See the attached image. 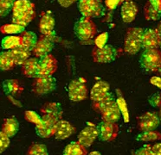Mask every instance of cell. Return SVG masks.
<instances>
[{"label": "cell", "mask_w": 161, "mask_h": 155, "mask_svg": "<svg viewBox=\"0 0 161 155\" xmlns=\"http://www.w3.org/2000/svg\"><path fill=\"white\" fill-rule=\"evenodd\" d=\"M93 107L97 112L102 114V119L105 121L116 122L120 119L121 114L115 98L111 93L97 103H93Z\"/></svg>", "instance_id": "6da1fadb"}, {"label": "cell", "mask_w": 161, "mask_h": 155, "mask_svg": "<svg viewBox=\"0 0 161 155\" xmlns=\"http://www.w3.org/2000/svg\"><path fill=\"white\" fill-rule=\"evenodd\" d=\"M75 34L82 42L91 41L97 34L95 23L90 18L82 17L77 21L74 28Z\"/></svg>", "instance_id": "7a4b0ae2"}, {"label": "cell", "mask_w": 161, "mask_h": 155, "mask_svg": "<svg viewBox=\"0 0 161 155\" xmlns=\"http://www.w3.org/2000/svg\"><path fill=\"white\" fill-rule=\"evenodd\" d=\"M145 29L140 28H129L126 30L124 41V50L129 54H135L142 48V37Z\"/></svg>", "instance_id": "3957f363"}, {"label": "cell", "mask_w": 161, "mask_h": 155, "mask_svg": "<svg viewBox=\"0 0 161 155\" xmlns=\"http://www.w3.org/2000/svg\"><path fill=\"white\" fill-rule=\"evenodd\" d=\"M141 67L147 72H157L161 67V51L158 48L145 49L140 58Z\"/></svg>", "instance_id": "277c9868"}, {"label": "cell", "mask_w": 161, "mask_h": 155, "mask_svg": "<svg viewBox=\"0 0 161 155\" xmlns=\"http://www.w3.org/2000/svg\"><path fill=\"white\" fill-rule=\"evenodd\" d=\"M78 9L84 17H100L104 14L105 9L100 0H80Z\"/></svg>", "instance_id": "5b68a950"}, {"label": "cell", "mask_w": 161, "mask_h": 155, "mask_svg": "<svg viewBox=\"0 0 161 155\" xmlns=\"http://www.w3.org/2000/svg\"><path fill=\"white\" fill-rule=\"evenodd\" d=\"M68 95L73 102H80L86 99L88 95L87 80L83 78L72 80L68 86Z\"/></svg>", "instance_id": "8992f818"}, {"label": "cell", "mask_w": 161, "mask_h": 155, "mask_svg": "<svg viewBox=\"0 0 161 155\" xmlns=\"http://www.w3.org/2000/svg\"><path fill=\"white\" fill-rule=\"evenodd\" d=\"M56 88V80L50 77H37L32 84V91L36 95H46Z\"/></svg>", "instance_id": "52a82bcc"}, {"label": "cell", "mask_w": 161, "mask_h": 155, "mask_svg": "<svg viewBox=\"0 0 161 155\" xmlns=\"http://www.w3.org/2000/svg\"><path fill=\"white\" fill-rule=\"evenodd\" d=\"M99 137L98 127L95 123L88 122L80 131L78 136V142L85 148L91 147L92 144Z\"/></svg>", "instance_id": "ba28073f"}, {"label": "cell", "mask_w": 161, "mask_h": 155, "mask_svg": "<svg viewBox=\"0 0 161 155\" xmlns=\"http://www.w3.org/2000/svg\"><path fill=\"white\" fill-rule=\"evenodd\" d=\"M59 119L55 116L49 115H42V124L36 127V133L41 138H49L54 134L55 127Z\"/></svg>", "instance_id": "9c48e42d"}, {"label": "cell", "mask_w": 161, "mask_h": 155, "mask_svg": "<svg viewBox=\"0 0 161 155\" xmlns=\"http://www.w3.org/2000/svg\"><path fill=\"white\" fill-rule=\"evenodd\" d=\"M160 118L156 112L149 111L143 114L139 118V128L141 132L155 130L160 124Z\"/></svg>", "instance_id": "30bf717a"}, {"label": "cell", "mask_w": 161, "mask_h": 155, "mask_svg": "<svg viewBox=\"0 0 161 155\" xmlns=\"http://www.w3.org/2000/svg\"><path fill=\"white\" fill-rule=\"evenodd\" d=\"M39 77H50L57 69V60L51 54L44 55L38 60Z\"/></svg>", "instance_id": "8fae6325"}, {"label": "cell", "mask_w": 161, "mask_h": 155, "mask_svg": "<svg viewBox=\"0 0 161 155\" xmlns=\"http://www.w3.org/2000/svg\"><path fill=\"white\" fill-rule=\"evenodd\" d=\"M99 138L103 141L111 142L114 141L119 133V127L115 122L103 121L99 125Z\"/></svg>", "instance_id": "7c38bea8"}, {"label": "cell", "mask_w": 161, "mask_h": 155, "mask_svg": "<svg viewBox=\"0 0 161 155\" xmlns=\"http://www.w3.org/2000/svg\"><path fill=\"white\" fill-rule=\"evenodd\" d=\"M115 49L110 45H106L103 48L95 47L92 51V57L97 63H109L115 59Z\"/></svg>", "instance_id": "4fadbf2b"}, {"label": "cell", "mask_w": 161, "mask_h": 155, "mask_svg": "<svg viewBox=\"0 0 161 155\" xmlns=\"http://www.w3.org/2000/svg\"><path fill=\"white\" fill-rule=\"evenodd\" d=\"M55 18L50 11H46L41 14V19L39 22V30L42 35L54 38L55 35Z\"/></svg>", "instance_id": "5bb4252c"}, {"label": "cell", "mask_w": 161, "mask_h": 155, "mask_svg": "<svg viewBox=\"0 0 161 155\" xmlns=\"http://www.w3.org/2000/svg\"><path fill=\"white\" fill-rule=\"evenodd\" d=\"M54 38L42 35L36 41L35 47L32 49V54L37 58H42L44 55L49 54L54 48Z\"/></svg>", "instance_id": "9a60e30c"}, {"label": "cell", "mask_w": 161, "mask_h": 155, "mask_svg": "<svg viewBox=\"0 0 161 155\" xmlns=\"http://www.w3.org/2000/svg\"><path fill=\"white\" fill-rule=\"evenodd\" d=\"M161 45V35L156 29H146L142 37V48H158Z\"/></svg>", "instance_id": "2e32d148"}, {"label": "cell", "mask_w": 161, "mask_h": 155, "mask_svg": "<svg viewBox=\"0 0 161 155\" xmlns=\"http://www.w3.org/2000/svg\"><path fill=\"white\" fill-rule=\"evenodd\" d=\"M147 20L156 21L161 17V0H148L144 8Z\"/></svg>", "instance_id": "e0dca14e"}, {"label": "cell", "mask_w": 161, "mask_h": 155, "mask_svg": "<svg viewBox=\"0 0 161 155\" xmlns=\"http://www.w3.org/2000/svg\"><path fill=\"white\" fill-rule=\"evenodd\" d=\"M75 132V128L69 121L64 120H59L55 127L53 136L58 140H64L69 138Z\"/></svg>", "instance_id": "ac0fdd59"}, {"label": "cell", "mask_w": 161, "mask_h": 155, "mask_svg": "<svg viewBox=\"0 0 161 155\" xmlns=\"http://www.w3.org/2000/svg\"><path fill=\"white\" fill-rule=\"evenodd\" d=\"M138 7L133 0H125L121 5V18L124 23H129L136 18Z\"/></svg>", "instance_id": "d6986e66"}, {"label": "cell", "mask_w": 161, "mask_h": 155, "mask_svg": "<svg viewBox=\"0 0 161 155\" xmlns=\"http://www.w3.org/2000/svg\"><path fill=\"white\" fill-rule=\"evenodd\" d=\"M109 85L108 83L100 80L95 84L90 91V98L93 103H97L108 95Z\"/></svg>", "instance_id": "ffe728a7"}, {"label": "cell", "mask_w": 161, "mask_h": 155, "mask_svg": "<svg viewBox=\"0 0 161 155\" xmlns=\"http://www.w3.org/2000/svg\"><path fill=\"white\" fill-rule=\"evenodd\" d=\"M22 73L27 78L36 79L39 77L38 59L36 58H29L22 65Z\"/></svg>", "instance_id": "44dd1931"}, {"label": "cell", "mask_w": 161, "mask_h": 155, "mask_svg": "<svg viewBox=\"0 0 161 155\" xmlns=\"http://www.w3.org/2000/svg\"><path fill=\"white\" fill-rule=\"evenodd\" d=\"M3 89L7 95L16 96L23 92L24 87L17 79H7L3 83Z\"/></svg>", "instance_id": "7402d4cb"}, {"label": "cell", "mask_w": 161, "mask_h": 155, "mask_svg": "<svg viewBox=\"0 0 161 155\" xmlns=\"http://www.w3.org/2000/svg\"><path fill=\"white\" fill-rule=\"evenodd\" d=\"M19 129V122L14 117L6 118L2 125V132L7 135L8 137H13L18 133Z\"/></svg>", "instance_id": "603a6c76"}, {"label": "cell", "mask_w": 161, "mask_h": 155, "mask_svg": "<svg viewBox=\"0 0 161 155\" xmlns=\"http://www.w3.org/2000/svg\"><path fill=\"white\" fill-rule=\"evenodd\" d=\"M10 52L12 55L15 65H23L31 57V52L25 49L22 46H19L17 48L11 50Z\"/></svg>", "instance_id": "cb8c5ba5"}, {"label": "cell", "mask_w": 161, "mask_h": 155, "mask_svg": "<svg viewBox=\"0 0 161 155\" xmlns=\"http://www.w3.org/2000/svg\"><path fill=\"white\" fill-rule=\"evenodd\" d=\"M36 17L35 10L25 13H12V23L26 27Z\"/></svg>", "instance_id": "d4e9b609"}, {"label": "cell", "mask_w": 161, "mask_h": 155, "mask_svg": "<svg viewBox=\"0 0 161 155\" xmlns=\"http://www.w3.org/2000/svg\"><path fill=\"white\" fill-rule=\"evenodd\" d=\"M21 46L29 51H32L37 41V35L31 31H24L20 35Z\"/></svg>", "instance_id": "484cf974"}, {"label": "cell", "mask_w": 161, "mask_h": 155, "mask_svg": "<svg viewBox=\"0 0 161 155\" xmlns=\"http://www.w3.org/2000/svg\"><path fill=\"white\" fill-rule=\"evenodd\" d=\"M41 112L42 115H49L59 120H62V115H63V109L59 103H49L44 104L41 109Z\"/></svg>", "instance_id": "4316f807"}, {"label": "cell", "mask_w": 161, "mask_h": 155, "mask_svg": "<svg viewBox=\"0 0 161 155\" xmlns=\"http://www.w3.org/2000/svg\"><path fill=\"white\" fill-rule=\"evenodd\" d=\"M35 9V4L29 0H17L13 3L12 13H25L32 11Z\"/></svg>", "instance_id": "83f0119b"}, {"label": "cell", "mask_w": 161, "mask_h": 155, "mask_svg": "<svg viewBox=\"0 0 161 155\" xmlns=\"http://www.w3.org/2000/svg\"><path fill=\"white\" fill-rule=\"evenodd\" d=\"M87 148L82 147L81 145L77 142H71L67 145L66 147L63 150V155H87Z\"/></svg>", "instance_id": "f1b7e54d"}, {"label": "cell", "mask_w": 161, "mask_h": 155, "mask_svg": "<svg viewBox=\"0 0 161 155\" xmlns=\"http://www.w3.org/2000/svg\"><path fill=\"white\" fill-rule=\"evenodd\" d=\"M21 46V38L20 36L15 35H9L4 37L1 41V47L3 49H6L8 51H11L14 48H17Z\"/></svg>", "instance_id": "f546056e"}, {"label": "cell", "mask_w": 161, "mask_h": 155, "mask_svg": "<svg viewBox=\"0 0 161 155\" xmlns=\"http://www.w3.org/2000/svg\"><path fill=\"white\" fill-rule=\"evenodd\" d=\"M14 60L12 58L11 52L5 51L0 53V70L8 71L13 68Z\"/></svg>", "instance_id": "4dcf8cb0"}, {"label": "cell", "mask_w": 161, "mask_h": 155, "mask_svg": "<svg viewBox=\"0 0 161 155\" xmlns=\"http://www.w3.org/2000/svg\"><path fill=\"white\" fill-rule=\"evenodd\" d=\"M117 92V99H116V103L119 107V110L120 111V114L123 116L124 121L125 122H128L129 121V114H128V110H127V105L124 97H123L122 94L120 93L119 90H116Z\"/></svg>", "instance_id": "1f68e13d"}, {"label": "cell", "mask_w": 161, "mask_h": 155, "mask_svg": "<svg viewBox=\"0 0 161 155\" xmlns=\"http://www.w3.org/2000/svg\"><path fill=\"white\" fill-rule=\"evenodd\" d=\"M136 140L143 142H151V141H157L161 140V134L158 131H147L141 132L136 136Z\"/></svg>", "instance_id": "d6a6232c"}, {"label": "cell", "mask_w": 161, "mask_h": 155, "mask_svg": "<svg viewBox=\"0 0 161 155\" xmlns=\"http://www.w3.org/2000/svg\"><path fill=\"white\" fill-rule=\"evenodd\" d=\"M25 28L18 24H5L3 25L2 27L0 28V31L3 33V34H22L24 31H25Z\"/></svg>", "instance_id": "836d02e7"}, {"label": "cell", "mask_w": 161, "mask_h": 155, "mask_svg": "<svg viewBox=\"0 0 161 155\" xmlns=\"http://www.w3.org/2000/svg\"><path fill=\"white\" fill-rule=\"evenodd\" d=\"M27 155H48V150L45 145L34 143L29 148Z\"/></svg>", "instance_id": "e575fe53"}, {"label": "cell", "mask_w": 161, "mask_h": 155, "mask_svg": "<svg viewBox=\"0 0 161 155\" xmlns=\"http://www.w3.org/2000/svg\"><path fill=\"white\" fill-rule=\"evenodd\" d=\"M14 0H0V17L6 16L12 10Z\"/></svg>", "instance_id": "d590c367"}, {"label": "cell", "mask_w": 161, "mask_h": 155, "mask_svg": "<svg viewBox=\"0 0 161 155\" xmlns=\"http://www.w3.org/2000/svg\"><path fill=\"white\" fill-rule=\"evenodd\" d=\"M25 117L26 120L32 122L36 125V127L40 126L42 124V116L37 115V113H36L35 111H26L25 114Z\"/></svg>", "instance_id": "8d00e7d4"}, {"label": "cell", "mask_w": 161, "mask_h": 155, "mask_svg": "<svg viewBox=\"0 0 161 155\" xmlns=\"http://www.w3.org/2000/svg\"><path fill=\"white\" fill-rule=\"evenodd\" d=\"M11 141L6 134L0 131V153H3L10 146Z\"/></svg>", "instance_id": "74e56055"}, {"label": "cell", "mask_w": 161, "mask_h": 155, "mask_svg": "<svg viewBox=\"0 0 161 155\" xmlns=\"http://www.w3.org/2000/svg\"><path fill=\"white\" fill-rule=\"evenodd\" d=\"M108 40V34L107 32H103L99 34L95 40V44L96 48H103L107 45V41Z\"/></svg>", "instance_id": "f35d334b"}, {"label": "cell", "mask_w": 161, "mask_h": 155, "mask_svg": "<svg viewBox=\"0 0 161 155\" xmlns=\"http://www.w3.org/2000/svg\"><path fill=\"white\" fill-rule=\"evenodd\" d=\"M149 103L153 107H160L161 106V93L158 92L153 94V96L149 97Z\"/></svg>", "instance_id": "ab89813d"}, {"label": "cell", "mask_w": 161, "mask_h": 155, "mask_svg": "<svg viewBox=\"0 0 161 155\" xmlns=\"http://www.w3.org/2000/svg\"><path fill=\"white\" fill-rule=\"evenodd\" d=\"M151 147H152L151 145H144L143 147H141L140 148H139L133 155H152Z\"/></svg>", "instance_id": "60d3db41"}, {"label": "cell", "mask_w": 161, "mask_h": 155, "mask_svg": "<svg viewBox=\"0 0 161 155\" xmlns=\"http://www.w3.org/2000/svg\"><path fill=\"white\" fill-rule=\"evenodd\" d=\"M125 0H105V4L109 10H114L117 7L122 4Z\"/></svg>", "instance_id": "b9f144b4"}, {"label": "cell", "mask_w": 161, "mask_h": 155, "mask_svg": "<svg viewBox=\"0 0 161 155\" xmlns=\"http://www.w3.org/2000/svg\"><path fill=\"white\" fill-rule=\"evenodd\" d=\"M151 152H152V155H161V142L152 146Z\"/></svg>", "instance_id": "7bdbcfd3"}, {"label": "cell", "mask_w": 161, "mask_h": 155, "mask_svg": "<svg viewBox=\"0 0 161 155\" xmlns=\"http://www.w3.org/2000/svg\"><path fill=\"white\" fill-rule=\"evenodd\" d=\"M58 3L61 6L64 7V8H68L69 7L72 3H74L76 1H80V0H57Z\"/></svg>", "instance_id": "ee69618b"}, {"label": "cell", "mask_w": 161, "mask_h": 155, "mask_svg": "<svg viewBox=\"0 0 161 155\" xmlns=\"http://www.w3.org/2000/svg\"><path fill=\"white\" fill-rule=\"evenodd\" d=\"M150 82L152 85L157 86L158 88L161 89V78H159V77H152L150 79Z\"/></svg>", "instance_id": "f6af8a7d"}, {"label": "cell", "mask_w": 161, "mask_h": 155, "mask_svg": "<svg viewBox=\"0 0 161 155\" xmlns=\"http://www.w3.org/2000/svg\"><path fill=\"white\" fill-rule=\"evenodd\" d=\"M87 155H102V154H101V153H100V152L97 151H93V152H89V153Z\"/></svg>", "instance_id": "bcb514c9"}, {"label": "cell", "mask_w": 161, "mask_h": 155, "mask_svg": "<svg viewBox=\"0 0 161 155\" xmlns=\"http://www.w3.org/2000/svg\"><path fill=\"white\" fill-rule=\"evenodd\" d=\"M156 30H157L158 33V34H159L161 35V23L159 24H158V26L157 29H156Z\"/></svg>", "instance_id": "7dc6e473"}, {"label": "cell", "mask_w": 161, "mask_h": 155, "mask_svg": "<svg viewBox=\"0 0 161 155\" xmlns=\"http://www.w3.org/2000/svg\"><path fill=\"white\" fill-rule=\"evenodd\" d=\"M159 108H160V110H159V115H158V116H159V118H160L161 117V106L159 107Z\"/></svg>", "instance_id": "c3c4849f"}, {"label": "cell", "mask_w": 161, "mask_h": 155, "mask_svg": "<svg viewBox=\"0 0 161 155\" xmlns=\"http://www.w3.org/2000/svg\"><path fill=\"white\" fill-rule=\"evenodd\" d=\"M158 72H159V74H160V76H161V67L158 69Z\"/></svg>", "instance_id": "681fc988"}, {"label": "cell", "mask_w": 161, "mask_h": 155, "mask_svg": "<svg viewBox=\"0 0 161 155\" xmlns=\"http://www.w3.org/2000/svg\"><path fill=\"white\" fill-rule=\"evenodd\" d=\"M160 121H161V117H160Z\"/></svg>", "instance_id": "f907efd6"}]
</instances>
